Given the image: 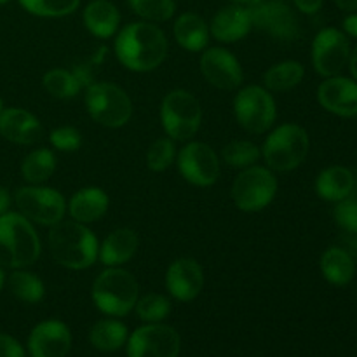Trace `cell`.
I'll list each match as a JSON object with an SVG mask.
<instances>
[{
    "label": "cell",
    "instance_id": "obj_34",
    "mask_svg": "<svg viewBox=\"0 0 357 357\" xmlns=\"http://www.w3.org/2000/svg\"><path fill=\"white\" fill-rule=\"evenodd\" d=\"M26 13L38 17H63L73 14L80 0H17Z\"/></svg>",
    "mask_w": 357,
    "mask_h": 357
},
{
    "label": "cell",
    "instance_id": "obj_8",
    "mask_svg": "<svg viewBox=\"0 0 357 357\" xmlns=\"http://www.w3.org/2000/svg\"><path fill=\"white\" fill-rule=\"evenodd\" d=\"M234 115L244 131L264 135L274 126L278 107L271 91L261 86H248L236 94Z\"/></svg>",
    "mask_w": 357,
    "mask_h": 357
},
{
    "label": "cell",
    "instance_id": "obj_47",
    "mask_svg": "<svg viewBox=\"0 0 357 357\" xmlns=\"http://www.w3.org/2000/svg\"><path fill=\"white\" fill-rule=\"evenodd\" d=\"M232 3H241V6H255V3H258L260 0H230Z\"/></svg>",
    "mask_w": 357,
    "mask_h": 357
},
{
    "label": "cell",
    "instance_id": "obj_31",
    "mask_svg": "<svg viewBox=\"0 0 357 357\" xmlns=\"http://www.w3.org/2000/svg\"><path fill=\"white\" fill-rule=\"evenodd\" d=\"M261 157L260 146L255 145L248 139H234L227 143L222 150V159L227 166L234 169H246V167L255 166Z\"/></svg>",
    "mask_w": 357,
    "mask_h": 357
},
{
    "label": "cell",
    "instance_id": "obj_1",
    "mask_svg": "<svg viewBox=\"0 0 357 357\" xmlns=\"http://www.w3.org/2000/svg\"><path fill=\"white\" fill-rule=\"evenodd\" d=\"M115 56L131 72L145 73L159 68L167 56V37L150 21H135L117 31Z\"/></svg>",
    "mask_w": 357,
    "mask_h": 357
},
{
    "label": "cell",
    "instance_id": "obj_7",
    "mask_svg": "<svg viewBox=\"0 0 357 357\" xmlns=\"http://www.w3.org/2000/svg\"><path fill=\"white\" fill-rule=\"evenodd\" d=\"M86 108L94 122L117 129L132 117V103L122 87L112 82H94L86 89Z\"/></svg>",
    "mask_w": 357,
    "mask_h": 357
},
{
    "label": "cell",
    "instance_id": "obj_37",
    "mask_svg": "<svg viewBox=\"0 0 357 357\" xmlns=\"http://www.w3.org/2000/svg\"><path fill=\"white\" fill-rule=\"evenodd\" d=\"M107 51L108 49L105 47V45H101V47L98 49V51L94 52L89 59H86V61H82V63H77V65L73 66L72 73L75 75V79L79 80V84L82 89H87L91 84L96 82V80H94V77H96V70L103 65Z\"/></svg>",
    "mask_w": 357,
    "mask_h": 357
},
{
    "label": "cell",
    "instance_id": "obj_38",
    "mask_svg": "<svg viewBox=\"0 0 357 357\" xmlns=\"http://www.w3.org/2000/svg\"><path fill=\"white\" fill-rule=\"evenodd\" d=\"M49 142L59 152H75L82 145V135L72 126H61V128L52 129Z\"/></svg>",
    "mask_w": 357,
    "mask_h": 357
},
{
    "label": "cell",
    "instance_id": "obj_42",
    "mask_svg": "<svg viewBox=\"0 0 357 357\" xmlns=\"http://www.w3.org/2000/svg\"><path fill=\"white\" fill-rule=\"evenodd\" d=\"M342 243H344V250L347 251L352 258H357V234L344 232Z\"/></svg>",
    "mask_w": 357,
    "mask_h": 357
},
{
    "label": "cell",
    "instance_id": "obj_17",
    "mask_svg": "<svg viewBox=\"0 0 357 357\" xmlns=\"http://www.w3.org/2000/svg\"><path fill=\"white\" fill-rule=\"evenodd\" d=\"M204 271L194 258H178L166 272V289L178 302H192L204 288Z\"/></svg>",
    "mask_w": 357,
    "mask_h": 357
},
{
    "label": "cell",
    "instance_id": "obj_6",
    "mask_svg": "<svg viewBox=\"0 0 357 357\" xmlns=\"http://www.w3.org/2000/svg\"><path fill=\"white\" fill-rule=\"evenodd\" d=\"M202 107L197 98L185 89H173L160 103V124L171 139L187 142L201 129Z\"/></svg>",
    "mask_w": 357,
    "mask_h": 357
},
{
    "label": "cell",
    "instance_id": "obj_12",
    "mask_svg": "<svg viewBox=\"0 0 357 357\" xmlns=\"http://www.w3.org/2000/svg\"><path fill=\"white\" fill-rule=\"evenodd\" d=\"M126 345L128 357H178L181 338L174 328L152 323L132 331Z\"/></svg>",
    "mask_w": 357,
    "mask_h": 357
},
{
    "label": "cell",
    "instance_id": "obj_20",
    "mask_svg": "<svg viewBox=\"0 0 357 357\" xmlns=\"http://www.w3.org/2000/svg\"><path fill=\"white\" fill-rule=\"evenodd\" d=\"M40 121L23 108H3L0 114V136L16 145H33L42 138Z\"/></svg>",
    "mask_w": 357,
    "mask_h": 357
},
{
    "label": "cell",
    "instance_id": "obj_40",
    "mask_svg": "<svg viewBox=\"0 0 357 357\" xmlns=\"http://www.w3.org/2000/svg\"><path fill=\"white\" fill-rule=\"evenodd\" d=\"M0 357H24V349L14 337L0 333Z\"/></svg>",
    "mask_w": 357,
    "mask_h": 357
},
{
    "label": "cell",
    "instance_id": "obj_26",
    "mask_svg": "<svg viewBox=\"0 0 357 357\" xmlns=\"http://www.w3.org/2000/svg\"><path fill=\"white\" fill-rule=\"evenodd\" d=\"M321 274L330 284L345 286L352 281L356 274V261L344 248H328L321 255Z\"/></svg>",
    "mask_w": 357,
    "mask_h": 357
},
{
    "label": "cell",
    "instance_id": "obj_50",
    "mask_svg": "<svg viewBox=\"0 0 357 357\" xmlns=\"http://www.w3.org/2000/svg\"><path fill=\"white\" fill-rule=\"evenodd\" d=\"M9 2V0H0V6H3V3H7Z\"/></svg>",
    "mask_w": 357,
    "mask_h": 357
},
{
    "label": "cell",
    "instance_id": "obj_51",
    "mask_svg": "<svg viewBox=\"0 0 357 357\" xmlns=\"http://www.w3.org/2000/svg\"><path fill=\"white\" fill-rule=\"evenodd\" d=\"M356 183H357V176H356Z\"/></svg>",
    "mask_w": 357,
    "mask_h": 357
},
{
    "label": "cell",
    "instance_id": "obj_15",
    "mask_svg": "<svg viewBox=\"0 0 357 357\" xmlns=\"http://www.w3.org/2000/svg\"><path fill=\"white\" fill-rule=\"evenodd\" d=\"M199 68L202 77L216 89L234 91L243 84V66L229 49L211 47L202 52Z\"/></svg>",
    "mask_w": 357,
    "mask_h": 357
},
{
    "label": "cell",
    "instance_id": "obj_46",
    "mask_svg": "<svg viewBox=\"0 0 357 357\" xmlns=\"http://www.w3.org/2000/svg\"><path fill=\"white\" fill-rule=\"evenodd\" d=\"M349 68H351L352 77L357 80V45L354 51L351 52V58H349Z\"/></svg>",
    "mask_w": 357,
    "mask_h": 357
},
{
    "label": "cell",
    "instance_id": "obj_27",
    "mask_svg": "<svg viewBox=\"0 0 357 357\" xmlns=\"http://www.w3.org/2000/svg\"><path fill=\"white\" fill-rule=\"evenodd\" d=\"M128 328L117 319H101L91 328L89 342L100 352H117L128 344Z\"/></svg>",
    "mask_w": 357,
    "mask_h": 357
},
{
    "label": "cell",
    "instance_id": "obj_32",
    "mask_svg": "<svg viewBox=\"0 0 357 357\" xmlns=\"http://www.w3.org/2000/svg\"><path fill=\"white\" fill-rule=\"evenodd\" d=\"M42 84H44V89L58 100H72L82 89L75 75L65 68L49 70L42 79Z\"/></svg>",
    "mask_w": 357,
    "mask_h": 357
},
{
    "label": "cell",
    "instance_id": "obj_29",
    "mask_svg": "<svg viewBox=\"0 0 357 357\" xmlns=\"http://www.w3.org/2000/svg\"><path fill=\"white\" fill-rule=\"evenodd\" d=\"M56 171V155L49 149H38L21 160V176L30 185L47 181Z\"/></svg>",
    "mask_w": 357,
    "mask_h": 357
},
{
    "label": "cell",
    "instance_id": "obj_14",
    "mask_svg": "<svg viewBox=\"0 0 357 357\" xmlns=\"http://www.w3.org/2000/svg\"><path fill=\"white\" fill-rule=\"evenodd\" d=\"M178 171L190 185L211 187L220 178V159L209 145L192 142L178 152Z\"/></svg>",
    "mask_w": 357,
    "mask_h": 357
},
{
    "label": "cell",
    "instance_id": "obj_25",
    "mask_svg": "<svg viewBox=\"0 0 357 357\" xmlns=\"http://www.w3.org/2000/svg\"><path fill=\"white\" fill-rule=\"evenodd\" d=\"M356 187V176L344 166H331L321 171L316 180V192L328 202L347 199Z\"/></svg>",
    "mask_w": 357,
    "mask_h": 357
},
{
    "label": "cell",
    "instance_id": "obj_13",
    "mask_svg": "<svg viewBox=\"0 0 357 357\" xmlns=\"http://www.w3.org/2000/svg\"><path fill=\"white\" fill-rule=\"evenodd\" d=\"M351 44L338 28H323L312 42V65L321 77H335L349 65Z\"/></svg>",
    "mask_w": 357,
    "mask_h": 357
},
{
    "label": "cell",
    "instance_id": "obj_39",
    "mask_svg": "<svg viewBox=\"0 0 357 357\" xmlns=\"http://www.w3.org/2000/svg\"><path fill=\"white\" fill-rule=\"evenodd\" d=\"M333 218L344 232L357 234V199L349 195L344 201H338L333 209Z\"/></svg>",
    "mask_w": 357,
    "mask_h": 357
},
{
    "label": "cell",
    "instance_id": "obj_41",
    "mask_svg": "<svg viewBox=\"0 0 357 357\" xmlns=\"http://www.w3.org/2000/svg\"><path fill=\"white\" fill-rule=\"evenodd\" d=\"M296 9L303 14H316L323 7L324 0H293Z\"/></svg>",
    "mask_w": 357,
    "mask_h": 357
},
{
    "label": "cell",
    "instance_id": "obj_3",
    "mask_svg": "<svg viewBox=\"0 0 357 357\" xmlns=\"http://www.w3.org/2000/svg\"><path fill=\"white\" fill-rule=\"evenodd\" d=\"M40 253V239L30 220L9 211L0 216V265L3 268L30 267Z\"/></svg>",
    "mask_w": 357,
    "mask_h": 357
},
{
    "label": "cell",
    "instance_id": "obj_28",
    "mask_svg": "<svg viewBox=\"0 0 357 357\" xmlns=\"http://www.w3.org/2000/svg\"><path fill=\"white\" fill-rule=\"evenodd\" d=\"M305 75V68L300 61H281L278 65H272L271 68L265 72V87L271 93H286L298 86Z\"/></svg>",
    "mask_w": 357,
    "mask_h": 357
},
{
    "label": "cell",
    "instance_id": "obj_48",
    "mask_svg": "<svg viewBox=\"0 0 357 357\" xmlns=\"http://www.w3.org/2000/svg\"><path fill=\"white\" fill-rule=\"evenodd\" d=\"M6 281H7L6 271H3V267H2V265H0V289L3 288V284H6Z\"/></svg>",
    "mask_w": 357,
    "mask_h": 357
},
{
    "label": "cell",
    "instance_id": "obj_5",
    "mask_svg": "<svg viewBox=\"0 0 357 357\" xmlns=\"http://www.w3.org/2000/svg\"><path fill=\"white\" fill-rule=\"evenodd\" d=\"M310 150V139L305 129L298 124L278 126L267 136L261 149L268 169L288 173L302 166Z\"/></svg>",
    "mask_w": 357,
    "mask_h": 357
},
{
    "label": "cell",
    "instance_id": "obj_35",
    "mask_svg": "<svg viewBox=\"0 0 357 357\" xmlns=\"http://www.w3.org/2000/svg\"><path fill=\"white\" fill-rule=\"evenodd\" d=\"M135 309L143 323H162L171 314V300L159 293H150V295L138 298Z\"/></svg>",
    "mask_w": 357,
    "mask_h": 357
},
{
    "label": "cell",
    "instance_id": "obj_22",
    "mask_svg": "<svg viewBox=\"0 0 357 357\" xmlns=\"http://www.w3.org/2000/svg\"><path fill=\"white\" fill-rule=\"evenodd\" d=\"M138 234L132 229L122 227V229L108 234V237L100 246L98 258H100L105 267H122V265L132 260V257L138 251Z\"/></svg>",
    "mask_w": 357,
    "mask_h": 357
},
{
    "label": "cell",
    "instance_id": "obj_24",
    "mask_svg": "<svg viewBox=\"0 0 357 357\" xmlns=\"http://www.w3.org/2000/svg\"><path fill=\"white\" fill-rule=\"evenodd\" d=\"M174 40L190 52L204 51L209 42V26L204 17L195 13H183L173 24Z\"/></svg>",
    "mask_w": 357,
    "mask_h": 357
},
{
    "label": "cell",
    "instance_id": "obj_33",
    "mask_svg": "<svg viewBox=\"0 0 357 357\" xmlns=\"http://www.w3.org/2000/svg\"><path fill=\"white\" fill-rule=\"evenodd\" d=\"M128 3L136 16L150 23L169 21L176 13L174 0H128Z\"/></svg>",
    "mask_w": 357,
    "mask_h": 357
},
{
    "label": "cell",
    "instance_id": "obj_49",
    "mask_svg": "<svg viewBox=\"0 0 357 357\" xmlns=\"http://www.w3.org/2000/svg\"><path fill=\"white\" fill-rule=\"evenodd\" d=\"M3 112V101H2V98H0V114H2Z\"/></svg>",
    "mask_w": 357,
    "mask_h": 357
},
{
    "label": "cell",
    "instance_id": "obj_4",
    "mask_svg": "<svg viewBox=\"0 0 357 357\" xmlns=\"http://www.w3.org/2000/svg\"><path fill=\"white\" fill-rule=\"evenodd\" d=\"M91 298L105 316L124 317L135 309L139 298L138 281L122 267H107L93 282Z\"/></svg>",
    "mask_w": 357,
    "mask_h": 357
},
{
    "label": "cell",
    "instance_id": "obj_10",
    "mask_svg": "<svg viewBox=\"0 0 357 357\" xmlns=\"http://www.w3.org/2000/svg\"><path fill=\"white\" fill-rule=\"evenodd\" d=\"M17 211L31 223L52 227L65 218V197L56 188L42 185H28L17 188L14 194Z\"/></svg>",
    "mask_w": 357,
    "mask_h": 357
},
{
    "label": "cell",
    "instance_id": "obj_36",
    "mask_svg": "<svg viewBox=\"0 0 357 357\" xmlns=\"http://www.w3.org/2000/svg\"><path fill=\"white\" fill-rule=\"evenodd\" d=\"M176 159V146L174 139L171 138H159L150 145L146 150V167L155 173H162Z\"/></svg>",
    "mask_w": 357,
    "mask_h": 357
},
{
    "label": "cell",
    "instance_id": "obj_44",
    "mask_svg": "<svg viewBox=\"0 0 357 357\" xmlns=\"http://www.w3.org/2000/svg\"><path fill=\"white\" fill-rule=\"evenodd\" d=\"M9 206H10L9 190L3 187H0V216L6 215V213L9 211Z\"/></svg>",
    "mask_w": 357,
    "mask_h": 357
},
{
    "label": "cell",
    "instance_id": "obj_19",
    "mask_svg": "<svg viewBox=\"0 0 357 357\" xmlns=\"http://www.w3.org/2000/svg\"><path fill=\"white\" fill-rule=\"evenodd\" d=\"M251 30H253L251 10L250 7L241 6V3H230V6L222 7L213 16L211 24H209V33L223 44L239 42Z\"/></svg>",
    "mask_w": 357,
    "mask_h": 357
},
{
    "label": "cell",
    "instance_id": "obj_21",
    "mask_svg": "<svg viewBox=\"0 0 357 357\" xmlns=\"http://www.w3.org/2000/svg\"><path fill=\"white\" fill-rule=\"evenodd\" d=\"M110 199L100 187H86L72 195L68 202V213L75 222L89 225L103 218L108 211Z\"/></svg>",
    "mask_w": 357,
    "mask_h": 357
},
{
    "label": "cell",
    "instance_id": "obj_43",
    "mask_svg": "<svg viewBox=\"0 0 357 357\" xmlns=\"http://www.w3.org/2000/svg\"><path fill=\"white\" fill-rule=\"evenodd\" d=\"M344 33L347 37L357 38V13H351L344 20Z\"/></svg>",
    "mask_w": 357,
    "mask_h": 357
},
{
    "label": "cell",
    "instance_id": "obj_30",
    "mask_svg": "<svg viewBox=\"0 0 357 357\" xmlns=\"http://www.w3.org/2000/svg\"><path fill=\"white\" fill-rule=\"evenodd\" d=\"M7 284H9L10 293L24 303H38L45 295V286L42 279L24 268H14L13 274L7 279Z\"/></svg>",
    "mask_w": 357,
    "mask_h": 357
},
{
    "label": "cell",
    "instance_id": "obj_23",
    "mask_svg": "<svg viewBox=\"0 0 357 357\" xmlns=\"http://www.w3.org/2000/svg\"><path fill=\"white\" fill-rule=\"evenodd\" d=\"M87 31L98 38L114 37L121 26V13L110 0H91L82 13Z\"/></svg>",
    "mask_w": 357,
    "mask_h": 357
},
{
    "label": "cell",
    "instance_id": "obj_16",
    "mask_svg": "<svg viewBox=\"0 0 357 357\" xmlns=\"http://www.w3.org/2000/svg\"><path fill=\"white\" fill-rule=\"evenodd\" d=\"M70 349L72 331L59 319L42 321L28 337V352L31 357H66Z\"/></svg>",
    "mask_w": 357,
    "mask_h": 357
},
{
    "label": "cell",
    "instance_id": "obj_2",
    "mask_svg": "<svg viewBox=\"0 0 357 357\" xmlns=\"http://www.w3.org/2000/svg\"><path fill=\"white\" fill-rule=\"evenodd\" d=\"M52 260L70 271H84L98 260L100 244L96 236L84 223L59 222L47 234Z\"/></svg>",
    "mask_w": 357,
    "mask_h": 357
},
{
    "label": "cell",
    "instance_id": "obj_9",
    "mask_svg": "<svg viewBox=\"0 0 357 357\" xmlns=\"http://www.w3.org/2000/svg\"><path fill=\"white\" fill-rule=\"evenodd\" d=\"M278 194V178L272 169L250 166L239 173L232 185L234 204L244 213H258L271 206Z\"/></svg>",
    "mask_w": 357,
    "mask_h": 357
},
{
    "label": "cell",
    "instance_id": "obj_11",
    "mask_svg": "<svg viewBox=\"0 0 357 357\" xmlns=\"http://www.w3.org/2000/svg\"><path fill=\"white\" fill-rule=\"evenodd\" d=\"M253 28L264 31L279 42H295L300 38V21L295 10L282 0H260L250 6Z\"/></svg>",
    "mask_w": 357,
    "mask_h": 357
},
{
    "label": "cell",
    "instance_id": "obj_45",
    "mask_svg": "<svg viewBox=\"0 0 357 357\" xmlns=\"http://www.w3.org/2000/svg\"><path fill=\"white\" fill-rule=\"evenodd\" d=\"M335 3L347 13H356L357 10V0H335Z\"/></svg>",
    "mask_w": 357,
    "mask_h": 357
},
{
    "label": "cell",
    "instance_id": "obj_18",
    "mask_svg": "<svg viewBox=\"0 0 357 357\" xmlns=\"http://www.w3.org/2000/svg\"><path fill=\"white\" fill-rule=\"evenodd\" d=\"M317 101L330 114L338 117H356L357 82L347 77H328L317 89Z\"/></svg>",
    "mask_w": 357,
    "mask_h": 357
}]
</instances>
